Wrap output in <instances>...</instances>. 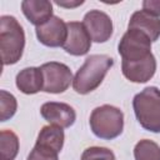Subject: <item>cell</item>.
Listing matches in <instances>:
<instances>
[{"label": "cell", "instance_id": "52a82bcc", "mask_svg": "<svg viewBox=\"0 0 160 160\" xmlns=\"http://www.w3.org/2000/svg\"><path fill=\"white\" fill-rule=\"evenodd\" d=\"M82 25L85 26L91 40L95 42H105L112 35V21L108 14L100 10H90L85 14Z\"/></svg>", "mask_w": 160, "mask_h": 160}, {"label": "cell", "instance_id": "ffe728a7", "mask_svg": "<svg viewBox=\"0 0 160 160\" xmlns=\"http://www.w3.org/2000/svg\"><path fill=\"white\" fill-rule=\"evenodd\" d=\"M142 10L159 18L160 16V0H145L142 2Z\"/></svg>", "mask_w": 160, "mask_h": 160}, {"label": "cell", "instance_id": "ba28073f", "mask_svg": "<svg viewBox=\"0 0 160 160\" xmlns=\"http://www.w3.org/2000/svg\"><path fill=\"white\" fill-rule=\"evenodd\" d=\"M68 35L66 40L62 45L64 50L74 56H82L86 55L91 48V38L88 34L82 22L79 21H70L66 22Z\"/></svg>", "mask_w": 160, "mask_h": 160}, {"label": "cell", "instance_id": "ac0fdd59", "mask_svg": "<svg viewBox=\"0 0 160 160\" xmlns=\"http://www.w3.org/2000/svg\"><path fill=\"white\" fill-rule=\"evenodd\" d=\"M81 160H116L114 152L108 148L91 146L84 150Z\"/></svg>", "mask_w": 160, "mask_h": 160}, {"label": "cell", "instance_id": "e0dca14e", "mask_svg": "<svg viewBox=\"0 0 160 160\" xmlns=\"http://www.w3.org/2000/svg\"><path fill=\"white\" fill-rule=\"evenodd\" d=\"M18 109L16 99L12 94L8 92L6 90L0 91V119L1 121H6L11 119Z\"/></svg>", "mask_w": 160, "mask_h": 160}, {"label": "cell", "instance_id": "7c38bea8", "mask_svg": "<svg viewBox=\"0 0 160 160\" xmlns=\"http://www.w3.org/2000/svg\"><path fill=\"white\" fill-rule=\"evenodd\" d=\"M128 29H136L142 31L149 36L151 42H154L160 38V19L144 10H139L131 15Z\"/></svg>", "mask_w": 160, "mask_h": 160}, {"label": "cell", "instance_id": "8992f818", "mask_svg": "<svg viewBox=\"0 0 160 160\" xmlns=\"http://www.w3.org/2000/svg\"><path fill=\"white\" fill-rule=\"evenodd\" d=\"M42 72V91L50 94H61L68 90L72 82V72L70 68L62 62L50 61L40 66Z\"/></svg>", "mask_w": 160, "mask_h": 160}, {"label": "cell", "instance_id": "44dd1931", "mask_svg": "<svg viewBox=\"0 0 160 160\" xmlns=\"http://www.w3.org/2000/svg\"><path fill=\"white\" fill-rule=\"evenodd\" d=\"M59 6H64V8H76L81 4H84L82 0H78V1H55Z\"/></svg>", "mask_w": 160, "mask_h": 160}, {"label": "cell", "instance_id": "2e32d148", "mask_svg": "<svg viewBox=\"0 0 160 160\" xmlns=\"http://www.w3.org/2000/svg\"><path fill=\"white\" fill-rule=\"evenodd\" d=\"M135 160H160V146L149 139H142L134 148Z\"/></svg>", "mask_w": 160, "mask_h": 160}, {"label": "cell", "instance_id": "4fadbf2b", "mask_svg": "<svg viewBox=\"0 0 160 160\" xmlns=\"http://www.w3.org/2000/svg\"><path fill=\"white\" fill-rule=\"evenodd\" d=\"M18 89L26 94V95H32L42 90L44 80H42V72L40 68H25L20 70L16 75L15 79Z\"/></svg>", "mask_w": 160, "mask_h": 160}, {"label": "cell", "instance_id": "7a4b0ae2", "mask_svg": "<svg viewBox=\"0 0 160 160\" xmlns=\"http://www.w3.org/2000/svg\"><path fill=\"white\" fill-rule=\"evenodd\" d=\"M114 65V60L102 54H94L85 59L82 66L76 71L72 88L78 94L85 95L100 86L105 75Z\"/></svg>", "mask_w": 160, "mask_h": 160}, {"label": "cell", "instance_id": "5b68a950", "mask_svg": "<svg viewBox=\"0 0 160 160\" xmlns=\"http://www.w3.org/2000/svg\"><path fill=\"white\" fill-rule=\"evenodd\" d=\"M89 124L95 136L104 140H112L122 132L124 114L119 108L105 104L91 111Z\"/></svg>", "mask_w": 160, "mask_h": 160}, {"label": "cell", "instance_id": "30bf717a", "mask_svg": "<svg viewBox=\"0 0 160 160\" xmlns=\"http://www.w3.org/2000/svg\"><path fill=\"white\" fill-rule=\"evenodd\" d=\"M40 114L51 125L60 128H70L76 120V112L72 106L65 102L49 101L41 105Z\"/></svg>", "mask_w": 160, "mask_h": 160}, {"label": "cell", "instance_id": "d6986e66", "mask_svg": "<svg viewBox=\"0 0 160 160\" xmlns=\"http://www.w3.org/2000/svg\"><path fill=\"white\" fill-rule=\"evenodd\" d=\"M58 156H59V152H56L55 150L35 144V146L28 155L26 160H58Z\"/></svg>", "mask_w": 160, "mask_h": 160}, {"label": "cell", "instance_id": "9c48e42d", "mask_svg": "<svg viewBox=\"0 0 160 160\" xmlns=\"http://www.w3.org/2000/svg\"><path fill=\"white\" fill-rule=\"evenodd\" d=\"M38 40L49 48H59L62 46L66 35H68V28L66 22L59 18V16H52L49 21H46L44 25H40L35 29Z\"/></svg>", "mask_w": 160, "mask_h": 160}, {"label": "cell", "instance_id": "6da1fadb", "mask_svg": "<svg viewBox=\"0 0 160 160\" xmlns=\"http://www.w3.org/2000/svg\"><path fill=\"white\" fill-rule=\"evenodd\" d=\"M118 51L121 56V70L131 82L149 81L156 71V60L151 52V40L142 31L128 29L122 35Z\"/></svg>", "mask_w": 160, "mask_h": 160}, {"label": "cell", "instance_id": "3957f363", "mask_svg": "<svg viewBox=\"0 0 160 160\" xmlns=\"http://www.w3.org/2000/svg\"><path fill=\"white\" fill-rule=\"evenodd\" d=\"M25 32L20 22L10 15L0 18V51L2 65L16 64L24 52Z\"/></svg>", "mask_w": 160, "mask_h": 160}, {"label": "cell", "instance_id": "277c9868", "mask_svg": "<svg viewBox=\"0 0 160 160\" xmlns=\"http://www.w3.org/2000/svg\"><path fill=\"white\" fill-rule=\"evenodd\" d=\"M132 108L139 124L148 131L160 132V90L148 86L132 99Z\"/></svg>", "mask_w": 160, "mask_h": 160}, {"label": "cell", "instance_id": "5bb4252c", "mask_svg": "<svg viewBox=\"0 0 160 160\" xmlns=\"http://www.w3.org/2000/svg\"><path fill=\"white\" fill-rule=\"evenodd\" d=\"M64 140H65V134L62 128L50 124L41 128L35 144L42 145L45 148L55 150L56 152H60L64 146Z\"/></svg>", "mask_w": 160, "mask_h": 160}, {"label": "cell", "instance_id": "9a60e30c", "mask_svg": "<svg viewBox=\"0 0 160 160\" xmlns=\"http://www.w3.org/2000/svg\"><path fill=\"white\" fill-rule=\"evenodd\" d=\"M19 152V138L11 130L0 132V160H14Z\"/></svg>", "mask_w": 160, "mask_h": 160}, {"label": "cell", "instance_id": "8fae6325", "mask_svg": "<svg viewBox=\"0 0 160 160\" xmlns=\"http://www.w3.org/2000/svg\"><path fill=\"white\" fill-rule=\"evenodd\" d=\"M21 10L25 18L36 28L49 21L52 15V4L48 0H24Z\"/></svg>", "mask_w": 160, "mask_h": 160}]
</instances>
